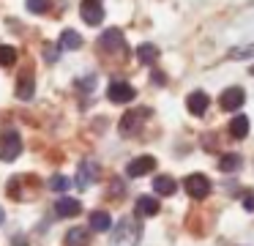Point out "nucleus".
<instances>
[{"mask_svg":"<svg viewBox=\"0 0 254 246\" xmlns=\"http://www.w3.org/2000/svg\"><path fill=\"white\" fill-rule=\"evenodd\" d=\"M139 235H142V227H139L134 219H121L118 233L112 235V244L115 246H137Z\"/></svg>","mask_w":254,"mask_h":246,"instance_id":"nucleus-1","label":"nucleus"},{"mask_svg":"<svg viewBox=\"0 0 254 246\" xmlns=\"http://www.w3.org/2000/svg\"><path fill=\"white\" fill-rule=\"evenodd\" d=\"M33 93H36L33 77H30V74H22V77H19V82H17V96L22 98V101H30V98H33Z\"/></svg>","mask_w":254,"mask_h":246,"instance_id":"nucleus-15","label":"nucleus"},{"mask_svg":"<svg viewBox=\"0 0 254 246\" xmlns=\"http://www.w3.org/2000/svg\"><path fill=\"white\" fill-rule=\"evenodd\" d=\"M68 186H71V178H66V175H52L50 178V189L52 191H66Z\"/></svg>","mask_w":254,"mask_h":246,"instance_id":"nucleus-23","label":"nucleus"},{"mask_svg":"<svg viewBox=\"0 0 254 246\" xmlns=\"http://www.w3.org/2000/svg\"><path fill=\"white\" fill-rule=\"evenodd\" d=\"M137 58H139V63L153 66L156 58H159V47H156V44H139V47H137Z\"/></svg>","mask_w":254,"mask_h":246,"instance_id":"nucleus-17","label":"nucleus"},{"mask_svg":"<svg viewBox=\"0 0 254 246\" xmlns=\"http://www.w3.org/2000/svg\"><path fill=\"white\" fill-rule=\"evenodd\" d=\"M153 167H156V159L153 156H137V159L128 162L126 175H128V178H142V175H148Z\"/></svg>","mask_w":254,"mask_h":246,"instance_id":"nucleus-7","label":"nucleus"},{"mask_svg":"<svg viewBox=\"0 0 254 246\" xmlns=\"http://www.w3.org/2000/svg\"><path fill=\"white\" fill-rule=\"evenodd\" d=\"M161 211V205H159V200H156V197H139L137 200V213L139 216H156V213Z\"/></svg>","mask_w":254,"mask_h":246,"instance_id":"nucleus-14","label":"nucleus"},{"mask_svg":"<svg viewBox=\"0 0 254 246\" xmlns=\"http://www.w3.org/2000/svg\"><path fill=\"white\" fill-rule=\"evenodd\" d=\"M238 167H241V156H238V153H224V156H221V162H219L221 172H235Z\"/></svg>","mask_w":254,"mask_h":246,"instance_id":"nucleus-21","label":"nucleus"},{"mask_svg":"<svg viewBox=\"0 0 254 246\" xmlns=\"http://www.w3.org/2000/svg\"><path fill=\"white\" fill-rule=\"evenodd\" d=\"M17 63V49L8 44H0V66H14Z\"/></svg>","mask_w":254,"mask_h":246,"instance_id":"nucleus-22","label":"nucleus"},{"mask_svg":"<svg viewBox=\"0 0 254 246\" xmlns=\"http://www.w3.org/2000/svg\"><path fill=\"white\" fill-rule=\"evenodd\" d=\"M44 55H47V60H50V63H55V60H58V49H52L50 44H44Z\"/></svg>","mask_w":254,"mask_h":246,"instance_id":"nucleus-27","label":"nucleus"},{"mask_svg":"<svg viewBox=\"0 0 254 246\" xmlns=\"http://www.w3.org/2000/svg\"><path fill=\"white\" fill-rule=\"evenodd\" d=\"M183 189H186L189 197H194V200H205V197L210 194V180L205 178L202 172H194L183 180Z\"/></svg>","mask_w":254,"mask_h":246,"instance_id":"nucleus-3","label":"nucleus"},{"mask_svg":"<svg viewBox=\"0 0 254 246\" xmlns=\"http://www.w3.org/2000/svg\"><path fill=\"white\" fill-rule=\"evenodd\" d=\"M219 101H221V109H227V112H238V109L243 107V101H246V90L243 87H227L224 93L219 96Z\"/></svg>","mask_w":254,"mask_h":246,"instance_id":"nucleus-5","label":"nucleus"},{"mask_svg":"<svg viewBox=\"0 0 254 246\" xmlns=\"http://www.w3.org/2000/svg\"><path fill=\"white\" fill-rule=\"evenodd\" d=\"M25 5H28L30 14H44L50 8V0H25Z\"/></svg>","mask_w":254,"mask_h":246,"instance_id":"nucleus-25","label":"nucleus"},{"mask_svg":"<svg viewBox=\"0 0 254 246\" xmlns=\"http://www.w3.org/2000/svg\"><path fill=\"white\" fill-rule=\"evenodd\" d=\"M77 87H79V90H93V87H96V77H82V80L77 82Z\"/></svg>","mask_w":254,"mask_h":246,"instance_id":"nucleus-26","label":"nucleus"},{"mask_svg":"<svg viewBox=\"0 0 254 246\" xmlns=\"http://www.w3.org/2000/svg\"><path fill=\"white\" fill-rule=\"evenodd\" d=\"M230 134L235 137V140H243V137L249 134V118L246 115H235V118L230 120Z\"/></svg>","mask_w":254,"mask_h":246,"instance_id":"nucleus-19","label":"nucleus"},{"mask_svg":"<svg viewBox=\"0 0 254 246\" xmlns=\"http://www.w3.org/2000/svg\"><path fill=\"white\" fill-rule=\"evenodd\" d=\"M61 47H63V49H68V52H71V49H79V47H82V36H79L77 30H63V36H61Z\"/></svg>","mask_w":254,"mask_h":246,"instance_id":"nucleus-20","label":"nucleus"},{"mask_svg":"<svg viewBox=\"0 0 254 246\" xmlns=\"http://www.w3.org/2000/svg\"><path fill=\"white\" fill-rule=\"evenodd\" d=\"M153 189H156V194H161V197H170V194H175L178 183L170 178V175H159V178L153 180Z\"/></svg>","mask_w":254,"mask_h":246,"instance_id":"nucleus-18","label":"nucleus"},{"mask_svg":"<svg viewBox=\"0 0 254 246\" xmlns=\"http://www.w3.org/2000/svg\"><path fill=\"white\" fill-rule=\"evenodd\" d=\"M153 82H156V85H164V74H159V71H156V74H153Z\"/></svg>","mask_w":254,"mask_h":246,"instance_id":"nucleus-29","label":"nucleus"},{"mask_svg":"<svg viewBox=\"0 0 254 246\" xmlns=\"http://www.w3.org/2000/svg\"><path fill=\"white\" fill-rule=\"evenodd\" d=\"M66 246H88L90 244V233L85 227H71L66 233V241H63Z\"/></svg>","mask_w":254,"mask_h":246,"instance_id":"nucleus-13","label":"nucleus"},{"mask_svg":"<svg viewBox=\"0 0 254 246\" xmlns=\"http://www.w3.org/2000/svg\"><path fill=\"white\" fill-rule=\"evenodd\" d=\"M79 14H82V19L88 25H101V19H104V5L99 0H82L79 3Z\"/></svg>","mask_w":254,"mask_h":246,"instance_id":"nucleus-6","label":"nucleus"},{"mask_svg":"<svg viewBox=\"0 0 254 246\" xmlns=\"http://www.w3.org/2000/svg\"><path fill=\"white\" fill-rule=\"evenodd\" d=\"M249 71H252V77H254V66H252V69H249Z\"/></svg>","mask_w":254,"mask_h":246,"instance_id":"nucleus-31","label":"nucleus"},{"mask_svg":"<svg viewBox=\"0 0 254 246\" xmlns=\"http://www.w3.org/2000/svg\"><path fill=\"white\" fill-rule=\"evenodd\" d=\"M208 93H202V90H194V93H189V98H186V107H189V112L191 115H205V109H208Z\"/></svg>","mask_w":254,"mask_h":246,"instance_id":"nucleus-10","label":"nucleus"},{"mask_svg":"<svg viewBox=\"0 0 254 246\" xmlns=\"http://www.w3.org/2000/svg\"><path fill=\"white\" fill-rule=\"evenodd\" d=\"M3 219H6V213H3V208H0V224H3Z\"/></svg>","mask_w":254,"mask_h":246,"instance_id":"nucleus-30","label":"nucleus"},{"mask_svg":"<svg viewBox=\"0 0 254 246\" xmlns=\"http://www.w3.org/2000/svg\"><path fill=\"white\" fill-rule=\"evenodd\" d=\"M55 211H58V216L71 219V216H77V213L82 211V202L71 200V197H61V200H58V205H55Z\"/></svg>","mask_w":254,"mask_h":246,"instance_id":"nucleus-11","label":"nucleus"},{"mask_svg":"<svg viewBox=\"0 0 254 246\" xmlns=\"http://www.w3.org/2000/svg\"><path fill=\"white\" fill-rule=\"evenodd\" d=\"M99 47L107 49V52H115V49H121V47H123V33L118 30V27L104 30V33H101V38H99Z\"/></svg>","mask_w":254,"mask_h":246,"instance_id":"nucleus-9","label":"nucleus"},{"mask_svg":"<svg viewBox=\"0 0 254 246\" xmlns=\"http://www.w3.org/2000/svg\"><path fill=\"white\" fill-rule=\"evenodd\" d=\"M22 153V140H19L17 131H3L0 137V162H14V159Z\"/></svg>","mask_w":254,"mask_h":246,"instance_id":"nucleus-2","label":"nucleus"},{"mask_svg":"<svg viewBox=\"0 0 254 246\" xmlns=\"http://www.w3.org/2000/svg\"><path fill=\"white\" fill-rule=\"evenodd\" d=\"M148 115V109H131V112H126L121 118V131L123 134H131V131H137V126H139V120Z\"/></svg>","mask_w":254,"mask_h":246,"instance_id":"nucleus-12","label":"nucleus"},{"mask_svg":"<svg viewBox=\"0 0 254 246\" xmlns=\"http://www.w3.org/2000/svg\"><path fill=\"white\" fill-rule=\"evenodd\" d=\"M243 208H246V211H254V194L243 197Z\"/></svg>","mask_w":254,"mask_h":246,"instance_id":"nucleus-28","label":"nucleus"},{"mask_svg":"<svg viewBox=\"0 0 254 246\" xmlns=\"http://www.w3.org/2000/svg\"><path fill=\"white\" fill-rule=\"evenodd\" d=\"M107 96H110V101H115V104H128V101H134L137 90L123 80H112L110 87H107Z\"/></svg>","mask_w":254,"mask_h":246,"instance_id":"nucleus-4","label":"nucleus"},{"mask_svg":"<svg viewBox=\"0 0 254 246\" xmlns=\"http://www.w3.org/2000/svg\"><path fill=\"white\" fill-rule=\"evenodd\" d=\"M254 55V44H246V47H235V49H230V55L227 58H232V60H243V58H252Z\"/></svg>","mask_w":254,"mask_h":246,"instance_id":"nucleus-24","label":"nucleus"},{"mask_svg":"<svg viewBox=\"0 0 254 246\" xmlns=\"http://www.w3.org/2000/svg\"><path fill=\"white\" fill-rule=\"evenodd\" d=\"M112 227V219L107 211H93L90 213V230H96V233H107V230Z\"/></svg>","mask_w":254,"mask_h":246,"instance_id":"nucleus-16","label":"nucleus"},{"mask_svg":"<svg viewBox=\"0 0 254 246\" xmlns=\"http://www.w3.org/2000/svg\"><path fill=\"white\" fill-rule=\"evenodd\" d=\"M96 178H99V164L90 162V159L79 164V169H77V186H79V189H88Z\"/></svg>","mask_w":254,"mask_h":246,"instance_id":"nucleus-8","label":"nucleus"}]
</instances>
